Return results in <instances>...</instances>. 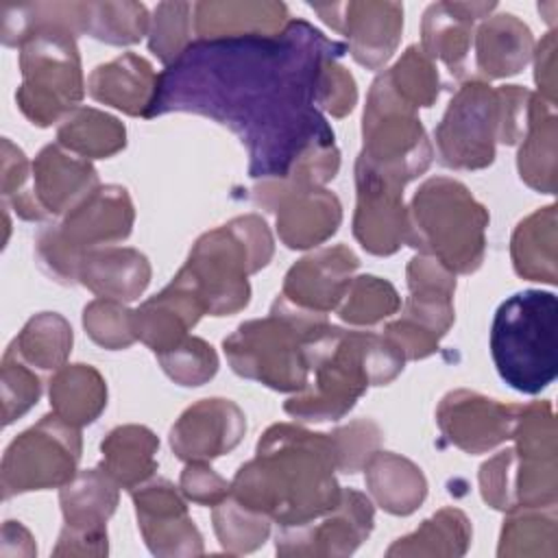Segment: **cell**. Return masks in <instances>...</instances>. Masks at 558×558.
Instances as JSON below:
<instances>
[{
  "label": "cell",
  "instance_id": "obj_1",
  "mask_svg": "<svg viewBox=\"0 0 558 558\" xmlns=\"http://www.w3.org/2000/svg\"><path fill=\"white\" fill-rule=\"evenodd\" d=\"M344 52L301 20L281 33L203 39L157 78L146 116H209L246 144L251 177L283 179L296 166L303 185L323 183L338 170V150L314 100L323 70Z\"/></svg>",
  "mask_w": 558,
  "mask_h": 558
},
{
  "label": "cell",
  "instance_id": "obj_2",
  "mask_svg": "<svg viewBox=\"0 0 558 558\" xmlns=\"http://www.w3.org/2000/svg\"><path fill=\"white\" fill-rule=\"evenodd\" d=\"M333 464L329 436L275 425L259 440L257 460L240 469L233 490L244 508L283 525H303L338 506Z\"/></svg>",
  "mask_w": 558,
  "mask_h": 558
},
{
  "label": "cell",
  "instance_id": "obj_3",
  "mask_svg": "<svg viewBox=\"0 0 558 558\" xmlns=\"http://www.w3.org/2000/svg\"><path fill=\"white\" fill-rule=\"evenodd\" d=\"M558 299L523 290L506 299L490 327V353L501 379L525 395L547 388L558 375Z\"/></svg>",
  "mask_w": 558,
  "mask_h": 558
},
{
  "label": "cell",
  "instance_id": "obj_4",
  "mask_svg": "<svg viewBox=\"0 0 558 558\" xmlns=\"http://www.w3.org/2000/svg\"><path fill=\"white\" fill-rule=\"evenodd\" d=\"M530 94L517 85L490 92L484 83L464 85L438 126L440 161L451 168H482L493 161L495 137L517 142L521 102Z\"/></svg>",
  "mask_w": 558,
  "mask_h": 558
},
{
  "label": "cell",
  "instance_id": "obj_5",
  "mask_svg": "<svg viewBox=\"0 0 558 558\" xmlns=\"http://www.w3.org/2000/svg\"><path fill=\"white\" fill-rule=\"evenodd\" d=\"M412 216L408 244L436 255L449 270L471 272L480 266L486 211L466 187L447 179L427 181L414 196Z\"/></svg>",
  "mask_w": 558,
  "mask_h": 558
},
{
  "label": "cell",
  "instance_id": "obj_6",
  "mask_svg": "<svg viewBox=\"0 0 558 558\" xmlns=\"http://www.w3.org/2000/svg\"><path fill=\"white\" fill-rule=\"evenodd\" d=\"M74 31L59 22H44L26 37L22 52L24 85L20 107L33 124H50L65 107L83 96Z\"/></svg>",
  "mask_w": 558,
  "mask_h": 558
},
{
  "label": "cell",
  "instance_id": "obj_7",
  "mask_svg": "<svg viewBox=\"0 0 558 558\" xmlns=\"http://www.w3.org/2000/svg\"><path fill=\"white\" fill-rule=\"evenodd\" d=\"M78 453L81 440L74 425L59 416H44L7 449L4 497L70 480Z\"/></svg>",
  "mask_w": 558,
  "mask_h": 558
},
{
  "label": "cell",
  "instance_id": "obj_8",
  "mask_svg": "<svg viewBox=\"0 0 558 558\" xmlns=\"http://www.w3.org/2000/svg\"><path fill=\"white\" fill-rule=\"evenodd\" d=\"M493 405V399L480 397L475 392H451L440 403L438 423L451 442L464 451L480 453L501 442L504 438H510L521 416V408L501 405L497 412L480 421Z\"/></svg>",
  "mask_w": 558,
  "mask_h": 558
},
{
  "label": "cell",
  "instance_id": "obj_9",
  "mask_svg": "<svg viewBox=\"0 0 558 558\" xmlns=\"http://www.w3.org/2000/svg\"><path fill=\"white\" fill-rule=\"evenodd\" d=\"M244 416L227 399H205L172 427L170 442L179 458H216L233 449L244 432Z\"/></svg>",
  "mask_w": 558,
  "mask_h": 558
},
{
  "label": "cell",
  "instance_id": "obj_10",
  "mask_svg": "<svg viewBox=\"0 0 558 558\" xmlns=\"http://www.w3.org/2000/svg\"><path fill=\"white\" fill-rule=\"evenodd\" d=\"M357 266V257L344 246L320 251L318 255L301 259L286 277V294H292L290 303L316 314L333 307L351 283V270Z\"/></svg>",
  "mask_w": 558,
  "mask_h": 558
},
{
  "label": "cell",
  "instance_id": "obj_11",
  "mask_svg": "<svg viewBox=\"0 0 558 558\" xmlns=\"http://www.w3.org/2000/svg\"><path fill=\"white\" fill-rule=\"evenodd\" d=\"M137 519L146 543L155 554H163V543H170L172 534L187 547L190 554L201 551V534L192 525L183 501L174 488L159 480L135 493Z\"/></svg>",
  "mask_w": 558,
  "mask_h": 558
},
{
  "label": "cell",
  "instance_id": "obj_12",
  "mask_svg": "<svg viewBox=\"0 0 558 558\" xmlns=\"http://www.w3.org/2000/svg\"><path fill=\"white\" fill-rule=\"evenodd\" d=\"M118 501L116 484L109 473L87 471L61 493L65 530L61 536L107 538L102 521L113 512Z\"/></svg>",
  "mask_w": 558,
  "mask_h": 558
},
{
  "label": "cell",
  "instance_id": "obj_13",
  "mask_svg": "<svg viewBox=\"0 0 558 558\" xmlns=\"http://www.w3.org/2000/svg\"><path fill=\"white\" fill-rule=\"evenodd\" d=\"M89 85L94 98L111 102L126 113L146 116L155 96L157 78L144 59L124 54L113 63L96 68Z\"/></svg>",
  "mask_w": 558,
  "mask_h": 558
},
{
  "label": "cell",
  "instance_id": "obj_14",
  "mask_svg": "<svg viewBox=\"0 0 558 558\" xmlns=\"http://www.w3.org/2000/svg\"><path fill=\"white\" fill-rule=\"evenodd\" d=\"M338 222V198L325 190H299L277 214L279 233L290 248H305L325 240Z\"/></svg>",
  "mask_w": 558,
  "mask_h": 558
},
{
  "label": "cell",
  "instance_id": "obj_15",
  "mask_svg": "<svg viewBox=\"0 0 558 558\" xmlns=\"http://www.w3.org/2000/svg\"><path fill=\"white\" fill-rule=\"evenodd\" d=\"M78 275L94 292L131 301L146 288L150 270L137 251L111 248L85 255L78 262Z\"/></svg>",
  "mask_w": 558,
  "mask_h": 558
},
{
  "label": "cell",
  "instance_id": "obj_16",
  "mask_svg": "<svg viewBox=\"0 0 558 558\" xmlns=\"http://www.w3.org/2000/svg\"><path fill=\"white\" fill-rule=\"evenodd\" d=\"M50 399L59 418L70 425H85L92 423L107 403V390L94 368L74 364L54 377Z\"/></svg>",
  "mask_w": 558,
  "mask_h": 558
},
{
  "label": "cell",
  "instance_id": "obj_17",
  "mask_svg": "<svg viewBox=\"0 0 558 558\" xmlns=\"http://www.w3.org/2000/svg\"><path fill=\"white\" fill-rule=\"evenodd\" d=\"M368 484L381 508L395 514H410L425 497L421 471L403 458L379 453L368 473Z\"/></svg>",
  "mask_w": 558,
  "mask_h": 558
},
{
  "label": "cell",
  "instance_id": "obj_18",
  "mask_svg": "<svg viewBox=\"0 0 558 558\" xmlns=\"http://www.w3.org/2000/svg\"><path fill=\"white\" fill-rule=\"evenodd\" d=\"M514 268L536 281H556L554 270V205L532 214L519 225L512 240Z\"/></svg>",
  "mask_w": 558,
  "mask_h": 558
},
{
  "label": "cell",
  "instance_id": "obj_19",
  "mask_svg": "<svg viewBox=\"0 0 558 558\" xmlns=\"http://www.w3.org/2000/svg\"><path fill=\"white\" fill-rule=\"evenodd\" d=\"M155 447L157 440L148 429L133 425L118 427L109 434L107 440H102V466H107V473L113 477V482L131 488L135 482H142L153 473Z\"/></svg>",
  "mask_w": 558,
  "mask_h": 558
},
{
  "label": "cell",
  "instance_id": "obj_20",
  "mask_svg": "<svg viewBox=\"0 0 558 558\" xmlns=\"http://www.w3.org/2000/svg\"><path fill=\"white\" fill-rule=\"evenodd\" d=\"M532 37L525 24L517 22L514 15H501L480 28L477 39V65L488 76H506L514 74L504 50H510L521 63L530 57Z\"/></svg>",
  "mask_w": 558,
  "mask_h": 558
},
{
  "label": "cell",
  "instance_id": "obj_21",
  "mask_svg": "<svg viewBox=\"0 0 558 558\" xmlns=\"http://www.w3.org/2000/svg\"><path fill=\"white\" fill-rule=\"evenodd\" d=\"M15 344L28 360L41 364V368H50L65 357L72 344V329L61 316L44 314L24 327Z\"/></svg>",
  "mask_w": 558,
  "mask_h": 558
},
{
  "label": "cell",
  "instance_id": "obj_22",
  "mask_svg": "<svg viewBox=\"0 0 558 558\" xmlns=\"http://www.w3.org/2000/svg\"><path fill=\"white\" fill-rule=\"evenodd\" d=\"M397 305V292L388 281L377 277H357V281L347 288V303L340 307V316L349 323L371 325L395 312Z\"/></svg>",
  "mask_w": 558,
  "mask_h": 558
},
{
  "label": "cell",
  "instance_id": "obj_23",
  "mask_svg": "<svg viewBox=\"0 0 558 558\" xmlns=\"http://www.w3.org/2000/svg\"><path fill=\"white\" fill-rule=\"evenodd\" d=\"M87 137H98V142L111 155L120 146H124V126H120L118 120L102 116L94 109H78L74 116H68V120L59 129V140L68 148L81 153L87 144Z\"/></svg>",
  "mask_w": 558,
  "mask_h": 558
},
{
  "label": "cell",
  "instance_id": "obj_24",
  "mask_svg": "<svg viewBox=\"0 0 558 558\" xmlns=\"http://www.w3.org/2000/svg\"><path fill=\"white\" fill-rule=\"evenodd\" d=\"M159 360L166 373L183 386H198L211 377L218 366L214 349L198 338H185L174 349L159 353Z\"/></svg>",
  "mask_w": 558,
  "mask_h": 558
},
{
  "label": "cell",
  "instance_id": "obj_25",
  "mask_svg": "<svg viewBox=\"0 0 558 558\" xmlns=\"http://www.w3.org/2000/svg\"><path fill=\"white\" fill-rule=\"evenodd\" d=\"M85 329L89 336L109 349H120L133 342V320L131 314L120 310L111 301H94L89 307H85L83 316Z\"/></svg>",
  "mask_w": 558,
  "mask_h": 558
},
{
  "label": "cell",
  "instance_id": "obj_26",
  "mask_svg": "<svg viewBox=\"0 0 558 558\" xmlns=\"http://www.w3.org/2000/svg\"><path fill=\"white\" fill-rule=\"evenodd\" d=\"M353 102H355V85L351 74H347L344 68L329 61L320 76L318 105H323L333 116H344L347 111L353 109Z\"/></svg>",
  "mask_w": 558,
  "mask_h": 558
},
{
  "label": "cell",
  "instance_id": "obj_27",
  "mask_svg": "<svg viewBox=\"0 0 558 558\" xmlns=\"http://www.w3.org/2000/svg\"><path fill=\"white\" fill-rule=\"evenodd\" d=\"M183 493L201 504H214L229 493V486L205 464H190L181 477Z\"/></svg>",
  "mask_w": 558,
  "mask_h": 558
}]
</instances>
